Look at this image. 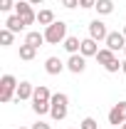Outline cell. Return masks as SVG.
<instances>
[{
    "mask_svg": "<svg viewBox=\"0 0 126 129\" xmlns=\"http://www.w3.org/2000/svg\"><path fill=\"white\" fill-rule=\"evenodd\" d=\"M25 42L32 45V47H40V45H42V42H47V40H45V32H27Z\"/></svg>",
    "mask_w": 126,
    "mask_h": 129,
    "instance_id": "2e32d148",
    "label": "cell"
},
{
    "mask_svg": "<svg viewBox=\"0 0 126 129\" xmlns=\"http://www.w3.org/2000/svg\"><path fill=\"white\" fill-rule=\"evenodd\" d=\"M96 0H79V8H94Z\"/></svg>",
    "mask_w": 126,
    "mask_h": 129,
    "instance_id": "cb8c5ba5",
    "label": "cell"
},
{
    "mask_svg": "<svg viewBox=\"0 0 126 129\" xmlns=\"http://www.w3.org/2000/svg\"><path fill=\"white\" fill-rule=\"evenodd\" d=\"M121 129H126V122H124V124H121Z\"/></svg>",
    "mask_w": 126,
    "mask_h": 129,
    "instance_id": "f1b7e54d",
    "label": "cell"
},
{
    "mask_svg": "<svg viewBox=\"0 0 126 129\" xmlns=\"http://www.w3.org/2000/svg\"><path fill=\"white\" fill-rule=\"evenodd\" d=\"M17 92V80L13 75H3V80H0V102L3 104H8Z\"/></svg>",
    "mask_w": 126,
    "mask_h": 129,
    "instance_id": "277c9868",
    "label": "cell"
},
{
    "mask_svg": "<svg viewBox=\"0 0 126 129\" xmlns=\"http://www.w3.org/2000/svg\"><path fill=\"white\" fill-rule=\"evenodd\" d=\"M96 60H99V62L106 67V64H109L111 60H114V52H111L109 47H104V50H99V52H96Z\"/></svg>",
    "mask_w": 126,
    "mask_h": 129,
    "instance_id": "d6986e66",
    "label": "cell"
},
{
    "mask_svg": "<svg viewBox=\"0 0 126 129\" xmlns=\"http://www.w3.org/2000/svg\"><path fill=\"white\" fill-rule=\"evenodd\" d=\"M13 35H15V32H10L8 27L0 30V42H3V47H10V45H13Z\"/></svg>",
    "mask_w": 126,
    "mask_h": 129,
    "instance_id": "ffe728a7",
    "label": "cell"
},
{
    "mask_svg": "<svg viewBox=\"0 0 126 129\" xmlns=\"http://www.w3.org/2000/svg\"><path fill=\"white\" fill-rule=\"evenodd\" d=\"M124 35H126V25H124Z\"/></svg>",
    "mask_w": 126,
    "mask_h": 129,
    "instance_id": "f546056e",
    "label": "cell"
},
{
    "mask_svg": "<svg viewBox=\"0 0 126 129\" xmlns=\"http://www.w3.org/2000/svg\"><path fill=\"white\" fill-rule=\"evenodd\" d=\"M96 40L94 37H87V40H82V50H79V55H84V57H96Z\"/></svg>",
    "mask_w": 126,
    "mask_h": 129,
    "instance_id": "30bf717a",
    "label": "cell"
},
{
    "mask_svg": "<svg viewBox=\"0 0 126 129\" xmlns=\"http://www.w3.org/2000/svg\"><path fill=\"white\" fill-rule=\"evenodd\" d=\"M5 27H8L10 32H22L27 25L22 22V17H20V15H10L8 20H5Z\"/></svg>",
    "mask_w": 126,
    "mask_h": 129,
    "instance_id": "4fadbf2b",
    "label": "cell"
},
{
    "mask_svg": "<svg viewBox=\"0 0 126 129\" xmlns=\"http://www.w3.org/2000/svg\"><path fill=\"white\" fill-rule=\"evenodd\" d=\"M15 15L22 17V22H25V25H32V22L37 20V13L32 10V3H25V0L15 3Z\"/></svg>",
    "mask_w": 126,
    "mask_h": 129,
    "instance_id": "5b68a950",
    "label": "cell"
},
{
    "mask_svg": "<svg viewBox=\"0 0 126 129\" xmlns=\"http://www.w3.org/2000/svg\"><path fill=\"white\" fill-rule=\"evenodd\" d=\"M13 8H15V5H13V0H0V10H3V13H10Z\"/></svg>",
    "mask_w": 126,
    "mask_h": 129,
    "instance_id": "603a6c76",
    "label": "cell"
},
{
    "mask_svg": "<svg viewBox=\"0 0 126 129\" xmlns=\"http://www.w3.org/2000/svg\"><path fill=\"white\" fill-rule=\"evenodd\" d=\"M79 129H99V124H96V119H92V117H87L84 122H82V127Z\"/></svg>",
    "mask_w": 126,
    "mask_h": 129,
    "instance_id": "44dd1931",
    "label": "cell"
},
{
    "mask_svg": "<svg viewBox=\"0 0 126 129\" xmlns=\"http://www.w3.org/2000/svg\"><path fill=\"white\" fill-rule=\"evenodd\" d=\"M121 72H124V75H126V60H124V62H121Z\"/></svg>",
    "mask_w": 126,
    "mask_h": 129,
    "instance_id": "83f0119b",
    "label": "cell"
},
{
    "mask_svg": "<svg viewBox=\"0 0 126 129\" xmlns=\"http://www.w3.org/2000/svg\"><path fill=\"white\" fill-rule=\"evenodd\" d=\"M89 37H94L96 42H99V40H106V37H109V30H106V25H104V22H101L99 17L89 22Z\"/></svg>",
    "mask_w": 126,
    "mask_h": 129,
    "instance_id": "8992f818",
    "label": "cell"
},
{
    "mask_svg": "<svg viewBox=\"0 0 126 129\" xmlns=\"http://www.w3.org/2000/svg\"><path fill=\"white\" fill-rule=\"evenodd\" d=\"M119 70H121V62H119V60L114 57V60H111V62L106 64V72H119Z\"/></svg>",
    "mask_w": 126,
    "mask_h": 129,
    "instance_id": "7402d4cb",
    "label": "cell"
},
{
    "mask_svg": "<svg viewBox=\"0 0 126 129\" xmlns=\"http://www.w3.org/2000/svg\"><path fill=\"white\" fill-rule=\"evenodd\" d=\"M96 13H99V15H111V13H114V3H111V0H96Z\"/></svg>",
    "mask_w": 126,
    "mask_h": 129,
    "instance_id": "e0dca14e",
    "label": "cell"
},
{
    "mask_svg": "<svg viewBox=\"0 0 126 129\" xmlns=\"http://www.w3.org/2000/svg\"><path fill=\"white\" fill-rule=\"evenodd\" d=\"M67 70H69V72H74V75H82V72H84V70H87V57H84V55H72V57H69V60H67Z\"/></svg>",
    "mask_w": 126,
    "mask_h": 129,
    "instance_id": "9c48e42d",
    "label": "cell"
},
{
    "mask_svg": "<svg viewBox=\"0 0 126 129\" xmlns=\"http://www.w3.org/2000/svg\"><path fill=\"white\" fill-rule=\"evenodd\" d=\"M124 55H126V47H124Z\"/></svg>",
    "mask_w": 126,
    "mask_h": 129,
    "instance_id": "4dcf8cb0",
    "label": "cell"
},
{
    "mask_svg": "<svg viewBox=\"0 0 126 129\" xmlns=\"http://www.w3.org/2000/svg\"><path fill=\"white\" fill-rule=\"evenodd\" d=\"M35 55H37V47H32L27 42L20 45V60H27V62H30V60H35Z\"/></svg>",
    "mask_w": 126,
    "mask_h": 129,
    "instance_id": "ac0fdd59",
    "label": "cell"
},
{
    "mask_svg": "<svg viewBox=\"0 0 126 129\" xmlns=\"http://www.w3.org/2000/svg\"><path fill=\"white\" fill-rule=\"evenodd\" d=\"M45 40H47L49 45H59V42H64V40H67V25H64L62 20H54L47 30H45Z\"/></svg>",
    "mask_w": 126,
    "mask_h": 129,
    "instance_id": "3957f363",
    "label": "cell"
},
{
    "mask_svg": "<svg viewBox=\"0 0 126 129\" xmlns=\"http://www.w3.org/2000/svg\"><path fill=\"white\" fill-rule=\"evenodd\" d=\"M20 129H25V127H20Z\"/></svg>",
    "mask_w": 126,
    "mask_h": 129,
    "instance_id": "1f68e13d",
    "label": "cell"
},
{
    "mask_svg": "<svg viewBox=\"0 0 126 129\" xmlns=\"http://www.w3.org/2000/svg\"><path fill=\"white\" fill-rule=\"evenodd\" d=\"M126 122V102H119L109 109V124H124Z\"/></svg>",
    "mask_w": 126,
    "mask_h": 129,
    "instance_id": "ba28073f",
    "label": "cell"
},
{
    "mask_svg": "<svg viewBox=\"0 0 126 129\" xmlns=\"http://www.w3.org/2000/svg\"><path fill=\"white\" fill-rule=\"evenodd\" d=\"M52 102V94H49V89L45 87V84H40V87H35V94H32V109H35V114H47L49 112V104Z\"/></svg>",
    "mask_w": 126,
    "mask_h": 129,
    "instance_id": "6da1fadb",
    "label": "cell"
},
{
    "mask_svg": "<svg viewBox=\"0 0 126 129\" xmlns=\"http://www.w3.org/2000/svg\"><path fill=\"white\" fill-rule=\"evenodd\" d=\"M32 129H52V127L45 124V122H37V124H32Z\"/></svg>",
    "mask_w": 126,
    "mask_h": 129,
    "instance_id": "484cf974",
    "label": "cell"
},
{
    "mask_svg": "<svg viewBox=\"0 0 126 129\" xmlns=\"http://www.w3.org/2000/svg\"><path fill=\"white\" fill-rule=\"evenodd\" d=\"M52 107H49V114H52V119L54 122H62L64 117H67V104H69V97L64 94V92H57V94H52V102H49Z\"/></svg>",
    "mask_w": 126,
    "mask_h": 129,
    "instance_id": "7a4b0ae2",
    "label": "cell"
},
{
    "mask_svg": "<svg viewBox=\"0 0 126 129\" xmlns=\"http://www.w3.org/2000/svg\"><path fill=\"white\" fill-rule=\"evenodd\" d=\"M62 5L72 10V8H77V5H79V0H62Z\"/></svg>",
    "mask_w": 126,
    "mask_h": 129,
    "instance_id": "d4e9b609",
    "label": "cell"
},
{
    "mask_svg": "<svg viewBox=\"0 0 126 129\" xmlns=\"http://www.w3.org/2000/svg\"><path fill=\"white\" fill-rule=\"evenodd\" d=\"M104 42H106V47H109L111 52H119V50L126 47V35L124 32H109V37H106Z\"/></svg>",
    "mask_w": 126,
    "mask_h": 129,
    "instance_id": "52a82bcc",
    "label": "cell"
},
{
    "mask_svg": "<svg viewBox=\"0 0 126 129\" xmlns=\"http://www.w3.org/2000/svg\"><path fill=\"white\" fill-rule=\"evenodd\" d=\"M37 22H40V25H45V27H49V25L54 22V13L47 10V8H45V10H40V13H37Z\"/></svg>",
    "mask_w": 126,
    "mask_h": 129,
    "instance_id": "9a60e30c",
    "label": "cell"
},
{
    "mask_svg": "<svg viewBox=\"0 0 126 129\" xmlns=\"http://www.w3.org/2000/svg\"><path fill=\"white\" fill-rule=\"evenodd\" d=\"M27 3H32V5H42V0H27Z\"/></svg>",
    "mask_w": 126,
    "mask_h": 129,
    "instance_id": "4316f807",
    "label": "cell"
},
{
    "mask_svg": "<svg viewBox=\"0 0 126 129\" xmlns=\"http://www.w3.org/2000/svg\"><path fill=\"white\" fill-rule=\"evenodd\" d=\"M64 50H67L69 55H77L79 50H82V40H79V37H67V40H64Z\"/></svg>",
    "mask_w": 126,
    "mask_h": 129,
    "instance_id": "5bb4252c",
    "label": "cell"
},
{
    "mask_svg": "<svg viewBox=\"0 0 126 129\" xmlns=\"http://www.w3.org/2000/svg\"><path fill=\"white\" fill-rule=\"evenodd\" d=\"M67 64L59 60V57H47V62H45V70H47V75H59Z\"/></svg>",
    "mask_w": 126,
    "mask_h": 129,
    "instance_id": "7c38bea8",
    "label": "cell"
},
{
    "mask_svg": "<svg viewBox=\"0 0 126 129\" xmlns=\"http://www.w3.org/2000/svg\"><path fill=\"white\" fill-rule=\"evenodd\" d=\"M32 94H35V87H32L30 82H20V84H17V92H15L17 102H22V99H32Z\"/></svg>",
    "mask_w": 126,
    "mask_h": 129,
    "instance_id": "8fae6325",
    "label": "cell"
}]
</instances>
